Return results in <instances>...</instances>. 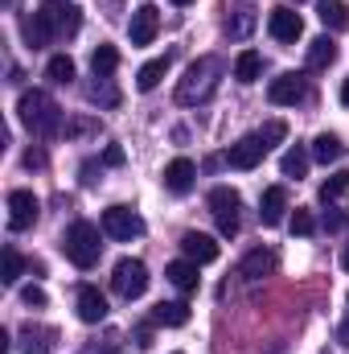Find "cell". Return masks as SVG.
<instances>
[{"label": "cell", "mask_w": 349, "mask_h": 354, "mask_svg": "<svg viewBox=\"0 0 349 354\" xmlns=\"http://www.w3.org/2000/svg\"><path fill=\"white\" fill-rule=\"evenodd\" d=\"M17 111H21V124L33 132V136H58L62 132V107L54 103V95L46 91H25L17 99Z\"/></svg>", "instance_id": "1"}, {"label": "cell", "mask_w": 349, "mask_h": 354, "mask_svg": "<svg viewBox=\"0 0 349 354\" xmlns=\"http://www.w3.org/2000/svg\"><path fill=\"white\" fill-rule=\"evenodd\" d=\"M218 75H222V62L218 58H197L189 71H185V79L177 83V103H201V99H210L214 87H218Z\"/></svg>", "instance_id": "2"}, {"label": "cell", "mask_w": 349, "mask_h": 354, "mask_svg": "<svg viewBox=\"0 0 349 354\" xmlns=\"http://www.w3.org/2000/svg\"><path fill=\"white\" fill-rule=\"evenodd\" d=\"M66 256H70V264L74 268H94L99 264V256H103V243H99V227L94 223H87V218H79L70 231H66Z\"/></svg>", "instance_id": "3"}, {"label": "cell", "mask_w": 349, "mask_h": 354, "mask_svg": "<svg viewBox=\"0 0 349 354\" xmlns=\"http://www.w3.org/2000/svg\"><path fill=\"white\" fill-rule=\"evenodd\" d=\"M239 206H243L239 189H230V185H214L210 189V214L218 223V235H226V239L239 235Z\"/></svg>", "instance_id": "4"}, {"label": "cell", "mask_w": 349, "mask_h": 354, "mask_svg": "<svg viewBox=\"0 0 349 354\" xmlns=\"http://www.w3.org/2000/svg\"><path fill=\"white\" fill-rule=\"evenodd\" d=\"M111 288L123 297V301H136V297H144L148 292V268L140 264V260H132V256H123L115 272H111Z\"/></svg>", "instance_id": "5"}, {"label": "cell", "mask_w": 349, "mask_h": 354, "mask_svg": "<svg viewBox=\"0 0 349 354\" xmlns=\"http://www.w3.org/2000/svg\"><path fill=\"white\" fill-rule=\"evenodd\" d=\"M103 235H111L119 243H132L136 235H144V218L128 206H107L103 210Z\"/></svg>", "instance_id": "6"}, {"label": "cell", "mask_w": 349, "mask_h": 354, "mask_svg": "<svg viewBox=\"0 0 349 354\" xmlns=\"http://www.w3.org/2000/svg\"><path fill=\"white\" fill-rule=\"evenodd\" d=\"M37 214H41V202H37L33 189H12L8 194V227L12 231H29L37 223Z\"/></svg>", "instance_id": "7"}, {"label": "cell", "mask_w": 349, "mask_h": 354, "mask_svg": "<svg viewBox=\"0 0 349 354\" xmlns=\"http://www.w3.org/2000/svg\"><path fill=\"white\" fill-rule=\"evenodd\" d=\"M267 99H271L275 107H296V103L304 99V75H296V71L275 75V79L267 83Z\"/></svg>", "instance_id": "8"}, {"label": "cell", "mask_w": 349, "mask_h": 354, "mask_svg": "<svg viewBox=\"0 0 349 354\" xmlns=\"http://www.w3.org/2000/svg\"><path fill=\"white\" fill-rule=\"evenodd\" d=\"M46 17H50V25H54L58 37H70V33H79V25H83V8H79L74 0H54V4H46Z\"/></svg>", "instance_id": "9"}, {"label": "cell", "mask_w": 349, "mask_h": 354, "mask_svg": "<svg viewBox=\"0 0 349 354\" xmlns=\"http://www.w3.org/2000/svg\"><path fill=\"white\" fill-rule=\"evenodd\" d=\"M157 29H161V12H157V4H140V8L132 12L128 37H132V46H152Z\"/></svg>", "instance_id": "10"}, {"label": "cell", "mask_w": 349, "mask_h": 354, "mask_svg": "<svg viewBox=\"0 0 349 354\" xmlns=\"http://www.w3.org/2000/svg\"><path fill=\"white\" fill-rule=\"evenodd\" d=\"M267 29H271V37H275V41H300V33H304V21H300V12H296V8L279 4V8H271V17H267Z\"/></svg>", "instance_id": "11"}, {"label": "cell", "mask_w": 349, "mask_h": 354, "mask_svg": "<svg viewBox=\"0 0 349 354\" xmlns=\"http://www.w3.org/2000/svg\"><path fill=\"white\" fill-rule=\"evenodd\" d=\"M263 140H259V132L255 136H243L239 145H230V153H226V161H230V169H239V174H247V169H255L263 161Z\"/></svg>", "instance_id": "12"}, {"label": "cell", "mask_w": 349, "mask_h": 354, "mask_svg": "<svg viewBox=\"0 0 349 354\" xmlns=\"http://www.w3.org/2000/svg\"><path fill=\"white\" fill-rule=\"evenodd\" d=\"M181 252H185V260H193L197 268L218 260V243H214L210 235H197V231H185V235H181Z\"/></svg>", "instance_id": "13"}, {"label": "cell", "mask_w": 349, "mask_h": 354, "mask_svg": "<svg viewBox=\"0 0 349 354\" xmlns=\"http://www.w3.org/2000/svg\"><path fill=\"white\" fill-rule=\"evenodd\" d=\"M283 210H288V189L283 185H267L263 189V202H259L263 227H279L283 223Z\"/></svg>", "instance_id": "14"}, {"label": "cell", "mask_w": 349, "mask_h": 354, "mask_svg": "<svg viewBox=\"0 0 349 354\" xmlns=\"http://www.w3.org/2000/svg\"><path fill=\"white\" fill-rule=\"evenodd\" d=\"M279 264V256L271 252V248H255V252H247L243 256V264H239V276H247V280H263V276H271Z\"/></svg>", "instance_id": "15"}, {"label": "cell", "mask_w": 349, "mask_h": 354, "mask_svg": "<svg viewBox=\"0 0 349 354\" xmlns=\"http://www.w3.org/2000/svg\"><path fill=\"white\" fill-rule=\"evenodd\" d=\"M21 33H25V41H29L33 50H46V46L58 37V33H54V25H50V17H46V8H37L33 17H25Z\"/></svg>", "instance_id": "16"}, {"label": "cell", "mask_w": 349, "mask_h": 354, "mask_svg": "<svg viewBox=\"0 0 349 354\" xmlns=\"http://www.w3.org/2000/svg\"><path fill=\"white\" fill-rule=\"evenodd\" d=\"M193 181H197V165H193L189 157H177V161L165 165V185H169L173 194H189Z\"/></svg>", "instance_id": "17"}, {"label": "cell", "mask_w": 349, "mask_h": 354, "mask_svg": "<svg viewBox=\"0 0 349 354\" xmlns=\"http://www.w3.org/2000/svg\"><path fill=\"white\" fill-rule=\"evenodd\" d=\"M79 317H83L87 326H99V322L107 317V297H103L94 284H83V288H79Z\"/></svg>", "instance_id": "18"}, {"label": "cell", "mask_w": 349, "mask_h": 354, "mask_svg": "<svg viewBox=\"0 0 349 354\" xmlns=\"http://www.w3.org/2000/svg\"><path fill=\"white\" fill-rule=\"evenodd\" d=\"M259 25V17H255V8L251 4H239V8H230V17H226V33L235 37V41H243V37H251V29Z\"/></svg>", "instance_id": "19"}, {"label": "cell", "mask_w": 349, "mask_h": 354, "mask_svg": "<svg viewBox=\"0 0 349 354\" xmlns=\"http://www.w3.org/2000/svg\"><path fill=\"white\" fill-rule=\"evenodd\" d=\"M54 338H58V334H54L50 326H25V334H21L25 346H21V354H50L54 351Z\"/></svg>", "instance_id": "20"}, {"label": "cell", "mask_w": 349, "mask_h": 354, "mask_svg": "<svg viewBox=\"0 0 349 354\" xmlns=\"http://www.w3.org/2000/svg\"><path fill=\"white\" fill-rule=\"evenodd\" d=\"M337 62V46H333V37H317V41H308V71H329Z\"/></svg>", "instance_id": "21"}, {"label": "cell", "mask_w": 349, "mask_h": 354, "mask_svg": "<svg viewBox=\"0 0 349 354\" xmlns=\"http://www.w3.org/2000/svg\"><path fill=\"white\" fill-rule=\"evenodd\" d=\"M165 276L173 280L177 288H181V292H193V288H197V280H201V276H197V264H193V260H173V264L165 268Z\"/></svg>", "instance_id": "22"}, {"label": "cell", "mask_w": 349, "mask_h": 354, "mask_svg": "<svg viewBox=\"0 0 349 354\" xmlns=\"http://www.w3.org/2000/svg\"><path fill=\"white\" fill-rule=\"evenodd\" d=\"M152 322L177 330V326H185V322H189V305H185V301H161V305H157V313H152Z\"/></svg>", "instance_id": "23"}, {"label": "cell", "mask_w": 349, "mask_h": 354, "mask_svg": "<svg viewBox=\"0 0 349 354\" xmlns=\"http://www.w3.org/2000/svg\"><path fill=\"white\" fill-rule=\"evenodd\" d=\"M165 75H169V54H165V58L144 62V66H140V75H136V87H140V91H157Z\"/></svg>", "instance_id": "24"}, {"label": "cell", "mask_w": 349, "mask_h": 354, "mask_svg": "<svg viewBox=\"0 0 349 354\" xmlns=\"http://www.w3.org/2000/svg\"><path fill=\"white\" fill-rule=\"evenodd\" d=\"M312 157H317L321 165H329V161H341V157H346V145H341L333 132H321V136L312 140Z\"/></svg>", "instance_id": "25"}, {"label": "cell", "mask_w": 349, "mask_h": 354, "mask_svg": "<svg viewBox=\"0 0 349 354\" xmlns=\"http://www.w3.org/2000/svg\"><path fill=\"white\" fill-rule=\"evenodd\" d=\"M321 25L333 29V33L349 29V8L341 4V0H321Z\"/></svg>", "instance_id": "26"}, {"label": "cell", "mask_w": 349, "mask_h": 354, "mask_svg": "<svg viewBox=\"0 0 349 354\" xmlns=\"http://www.w3.org/2000/svg\"><path fill=\"white\" fill-rule=\"evenodd\" d=\"M115 66H119V50H115V46H99V50L90 54V71H94V79H111Z\"/></svg>", "instance_id": "27"}, {"label": "cell", "mask_w": 349, "mask_h": 354, "mask_svg": "<svg viewBox=\"0 0 349 354\" xmlns=\"http://www.w3.org/2000/svg\"><path fill=\"white\" fill-rule=\"evenodd\" d=\"M308 157H312V153H304L300 145H296V149H288V153L279 157V174H283V177H304V174H308Z\"/></svg>", "instance_id": "28"}, {"label": "cell", "mask_w": 349, "mask_h": 354, "mask_svg": "<svg viewBox=\"0 0 349 354\" xmlns=\"http://www.w3.org/2000/svg\"><path fill=\"white\" fill-rule=\"evenodd\" d=\"M259 71H263V58L255 54V50H243L239 62H235V79H239V83H255Z\"/></svg>", "instance_id": "29"}, {"label": "cell", "mask_w": 349, "mask_h": 354, "mask_svg": "<svg viewBox=\"0 0 349 354\" xmlns=\"http://www.w3.org/2000/svg\"><path fill=\"white\" fill-rule=\"evenodd\" d=\"M349 194V169H341V174H333L325 185H321V202L329 206V202H341Z\"/></svg>", "instance_id": "30"}, {"label": "cell", "mask_w": 349, "mask_h": 354, "mask_svg": "<svg viewBox=\"0 0 349 354\" xmlns=\"http://www.w3.org/2000/svg\"><path fill=\"white\" fill-rule=\"evenodd\" d=\"M21 272H25L21 252H17V248H4V268H0V280H4V284H17V280H21Z\"/></svg>", "instance_id": "31"}, {"label": "cell", "mask_w": 349, "mask_h": 354, "mask_svg": "<svg viewBox=\"0 0 349 354\" xmlns=\"http://www.w3.org/2000/svg\"><path fill=\"white\" fill-rule=\"evenodd\" d=\"M46 75H50L54 83H70V79H74V62H70L66 54H54V58L46 62Z\"/></svg>", "instance_id": "32"}, {"label": "cell", "mask_w": 349, "mask_h": 354, "mask_svg": "<svg viewBox=\"0 0 349 354\" xmlns=\"http://www.w3.org/2000/svg\"><path fill=\"white\" fill-rule=\"evenodd\" d=\"M283 136H288V124H283V120H267V124L259 128V140H263V149H275V145H279Z\"/></svg>", "instance_id": "33"}, {"label": "cell", "mask_w": 349, "mask_h": 354, "mask_svg": "<svg viewBox=\"0 0 349 354\" xmlns=\"http://www.w3.org/2000/svg\"><path fill=\"white\" fill-rule=\"evenodd\" d=\"M90 99L103 103V107H115V103H119V91L111 87L107 79H99V83H90Z\"/></svg>", "instance_id": "34"}, {"label": "cell", "mask_w": 349, "mask_h": 354, "mask_svg": "<svg viewBox=\"0 0 349 354\" xmlns=\"http://www.w3.org/2000/svg\"><path fill=\"white\" fill-rule=\"evenodd\" d=\"M312 231H317V218L308 210H296L292 214V235H312Z\"/></svg>", "instance_id": "35"}, {"label": "cell", "mask_w": 349, "mask_h": 354, "mask_svg": "<svg viewBox=\"0 0 349 354\" xmlns=\"http://www.w3.org/2000/svg\"><path fill=\"white\" fill-rule=\"evenodd\" d=\"M62 132H66V136H90V132H99V124H94V120H74V124H66Z\"/></svg>", "instance_id": "36"}, {"label": "cell", "mask_w": 349, "mask_h": 354, "mask_svg": "<svg viewBox=\"0 0 349 354\" xmlns=\"http://www.w3.org/2000/svg\"><path fill=\"white\" fill-rule=\"evenodd\" d=\"M21 301H25L29 309H41V305H46V292H41L37 284H29V288H21Z\"/></svg>", "instance_id": "37"}, {"label": "cell", "mask_w": 349, "mask_h": 354, "mask_svg": "<svg viewBox=\"0 0 349 354\" xmlns=\"http://www.w3.org/2000/svg\"><path fill=\"white\" fill-rule=\"evenodd\" d=\"M103 165H123V149L119 145H107L103 149Z\"/></svg>", "instance_id": "38"}, {"label": "cell", "mask_w": 349, "mask_h": 354, "mask_svg": "<svg viewBox=\"0 0 349 354\" xmlns=\"http://www.w3.org/2000/svg\"><path fill=\"white\" fill-rule=\"evenodd\" d=\"M136 346L148 351V346H152V330H136Z\"/></svg>", "instance_id": "39"}, {"label": "cell", "mask_w": 349, "mask_h": 354, "mask_svg": "<svg viewBox=\"0 0 349 354\" xmlns=\"http://www.w3.org/2000/svg\"><path fill=\"white\" fill-rule=\"evenodd\" d=\"M337 338H341V346H349V317L341 322V330H337Z\"/></svg>", "instance_id": "40"}, {"label": "cell", "mask_w": 349, "mask_h": 354, "mask_svg": "<svg viewBox=\"0 0 349 354\" xmlns=\"http://www.w3.org/2000/svg\"><path fill=\"white\" fill-rule=\"evenodd\" d=\"M341 103H346V107H349V79H346V83H341Z\"/></svg>", "instance_id": "41"}, {"label": "cell", "mask_w": 349, "mask_h": 354, "mask_svg": "<svg viewBox=\"0 0 349 354\" xmlns=\"http://www.w3.org/2000/svg\"><path fill=\"white\" fill-rule=\"evenodd\" d=\"M341 268H346V272H349V243H346V248H341Z\"/></svg>", "instance_id": "42"}, {"label": "cell", "mask_w": 349, "mask_h": 354, "mask_svg": "<svg viewBox=\"0 0 349 354\" xmlns=\"http://www.w3.org/2000/svg\"><path fill=\"white\" fill-rule=\"evenodd\" d=\"M173 4H177V8H185V4H193V0H173Z\"/></svg>", "instance_id": "43"}, {"label": "cell", "mask_w": 349, "mask_h": 354, "mask_svg": "<svg viewBox=\"0 0 349 354\" xmlns=\"http://www.w3.org/2000/svg\"><path fill=\"white\" fill-rule=\"evenodd\" d=\"M296 4H300V0H296Z\"/></svg>", "instance_id": "44"}, {"label": "cell", "mask_w": 349, "mask_h": 354, "mask_svg": "<svg viewBox=\"0 0 349 354\" xmlns=\"http://www.w3.org/2000/svg\"><path fill=\"white\" fill-rule=\"evenodd\" d=\"M177 354H181V351H177Z\"/></svg>", "instance_id": "45"}]
</instances>
